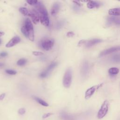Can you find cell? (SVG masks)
I'll list each match as a JSON object with an SVG mask.
<instances>
[{
	"label": "cell",
	"mask_w": 120,
	"mask_h": 120,
	"mask_svg": "<svg viewBox=\"0 0 120 120\" xmlns=\"http://www.w3.org/2000/svg\"><path fill=\"white\" fill-rule=\"evenodd\" d=\"M18 113L19 114L22 115V114L25 113V109L24 108H20L18 110Z\"/></svg>",
	"instance_id": "cell-28"
},
{
	"label": "cell",
	"mask_w": 120,
	"mask_h": 120,
	"mask_svg": "<svg viewBox=\"0 0 120 120\" xmlns=\"http://www.w3.org/2000/svg\"><path fill=\"white\" fill-rule=\"evenodd\" d=\"M27 62V60L25 59H19L17 62V65L19 66H22L24 65Z\"/></svg>",
	"instance_id": "cell-21"
},
{
	"label": "cell",
	"mask_w": 120,
	"mask_h": 120,
	"mask_svg": "<svg viewBox=\"0 0 120 120\" xmlns=\"http://www.w3.org/2000/svg\"><path fill=\"white\" fill-rule=\"evenodd\" d=\"M119 70L117 68H111L108 70L109 74L111 75H116L119 73Z\"/></svg>",
	"instance_id": "cell-18"
},
{
	"label": "cell",
	"mask_w": 120,
	"mask_h": 120,
	"mask_svg": "<svg viewBox=\"0 0 120 120\" xmlns=\"http://www.w3.org/2000/svg\"><path fill=\"white\" fill-rule=\"evenodd\" d=\"M54 43V40L52 38H45L40 41V45L43 49L45 51H49L52 48Z\"/></svg>",
	"instance_id": "cell-3"
},
{
	"label": "cell",
	"mask_w": 120,
	"mask_h": 120,
	"mask_svg": "<svg viewBox=\"0 0 120 120\" xmlns=\"http://www.w3.org/2000/svg\"><path fill=\"white\" fill-rule=\"evenodd\" d=\"M60 115L61 118L64 120H72V118L69 115L65 113H62Z\"/></svg>",
	"instance_id": "cell-22"
},
{
	"label": "cell",
	"mask_w": 120,
	"mask_h": 120,
	"mask_svg": "<svg viewBox=\"0 0 120 120\" xmlns=\"http://www.w3.org/2000/svg\"><path fill=\"white\" fill-rule=\"evenodd\" d=\"M6 72L7 74H9V75H15L17 73L16 71L13 70H11V69H7L6 70Z\"/></svg>",
	"instance_id": "cell-25"
},
{
	"label": "cell",
	"mask_w": 120,
	"mask_h": 120,
	"mask_svg": "<svg viewBox=\"0 0 120 120\" xmlns=\"http://www.w3.org/2000/svg\"><path fill=\"white\" fill-rule=\"evenodd\" d=\"M90 72V66L87 61H84L82 65L81 74L82 77L85 78L89 75Z\"/></svg>",
	"instance_id": "cell-6"
},
{
	"label": "cell",
	"mask_w": 120,
	"mask_h": 120,
	"mask_svg": "<svg viewBox=\"0 0 120 120\" xmlns=\"http://www.w3.org/2000/svg\"><path fill=\"white\" fill-rule=\"evenodd\" d=\"M29 16L31 18L32 22L35 24L38 23L40 21L39 15L35 9H32L30 11Z\"/></svg>",
	"instance_id": "cell-8"
},
{
	"label": "cell",
	"mask_w": 120,
	"mask_h": 120,
	"mask_svg": "<svg viewBox=\"0 0 120 120\" xmlns=\"http://www.w3.org/2000/svg\"><path fill=\"white\" fill-rule=\"evenodd\" d=\"M1 39H0V45L1 44Z\"/></svg>",
	"instance_id": "cell-36"
},
{
	"label": "cell",
	"mask_w": 120,
	"mask_h": 120,
	"mask_svg": "<svg viewBox=\"0 0 120 120\" xmlns=\"http://www.w3.org/2000/svg\"><path fill=\"white\" fill-rule=\"evenodd\" d=\"M34 98L39 104H40V105H41L43 106H48L49 105L48 103H47L44 100H42V99H41L40 98H38L37 97H34Z\"/></svg>",
	"instance_id": "cell-19"
},
{
	"label": "cell",
	"mask_w": 120,
	"mask_h": 120,
	"mask_svg": "<svg viewBox=\"0 0 120 120\" xmlns=\"http://www.w3.org/2000/svg\"><path fill=\"white\" fill-rule=\"evenodd\" d=\"M36 11L38 13L40 17V21L42 24L45 26H48L49 25V19L47 10L44 5L40 1L35 5Z\"/></svg>",
	"instance_id": "cell-1"
},
{
	"label": "cell",
	"mask_w": 120,
	"mask_h": 120,
	"mask_svg": "<svg viewBox=\"0 0 120 120\" xmlns=\"http://www.w3.org/2000/svg\"><path fill=\"white\" fill-rule=\"evenodd\" d=\"M26 2L30 5H36L38 1L37 0H27Z\"/></svg>",
	"instance_id": "cell-24"
},
{
	"label": "cell",
	"mask_w": 120,
	"mask_h": 120,
	"mask_svg": "<svg viewBox=\"0 0 120 120\" xmlns=\"http://www.w3.org/2000/svg\"><path fill=\"white\" fill-rule=\"evenodd\" d=\"M32 54L35 56H41L44 54L43 52L39 51H33Z\"/></svg>",
	"instance_id": "cell-27"
},
{
	"label": "cell",
	"mask_w": 120,
	"mask_h": 120,
	"mask_svg": "<svg viewBox=\"0 0 120 120\" xmlns=\"http://www.w3.org/2000/svg\"><path fill=\"white\" fill-rule=\"evenodd\" d=\"M4 35V32H2V31H0V37L3 36Z\"/></svg>",
	"instance_id": "cell-34"
},
{
	"label": "cell",
	"mask_w": 120,
	"mask_h": 120,
	"mask_svg": "<svg viewBox=\"0 0 120 120\" xmlns=\"http://www.w3.org/2000/svg\"><path fill=\"white\" fill-rule=\"evenodd\" d=\"M72 77V72L71 68H69L66 70L63 78V84L64 87L68 88L70 87Z\"/></svg>",
	"instance_id": "cell-2"
},
{
	"label": "cell",
	"mask_w": 120,
	"mask_h": 120,
	"mask_svg": "<svg viewBox=\"0 0 120 120\" xmlns=\"http://www.w3.org/2000/svg\"><path fill=\"white\" fill-rule=\"evenodd\" d=\"M21 31L25 37L28 38V31L24 25L21 28Z\"/></svg>",
	"instance_id": "cell-23"
},
{
	"label": "cell",
	"mask_w": 120,
	"mask_h": 120,
	"mask_svg": "<svg viewBox=\"0 0 120 120\" xmlns=\"http://www.w3.org/2000/svg\"><path fill=\"white\" fill-rule=\"evenodd\" d=\"M3 64L2 63H0V67L2 66H3Z\"/></svg>",
	"instance_id": "cell-35"
},
{
	"label": "cell",
	"mask_w": 120,
	"mask_h": 120,
	"mask_svg": "<svg viewBox=\"0 0 120 120\" xmlns=\"http://www.w3.org/2000/svg\"><path fill=\"white\" fill-rule=\"evenodd\" d=\"M108 102L107 100H105L101 106L100 109L99 110L97 117L99 119H101L104 117L108 112Z\"/></svg>",
	"instance_id": "cell-5"
},
{
	"label": "cell",
	"mask_w": 120,
	"mask_h": 120,
	"mask_svg": "<svg viewBox=\"0 0 120 120\" xmlns=\"http://www.w3.org/2000/svg\"><path fill=\"white\" fill-rule=\"evenodd\" d=\"M7 55H8V53L6 52H2L0 53V56L1 57H5Z\"/></svg>",
	"instance_id": "cell-31"
},
{
	"label": "cell",
	"mask_w": 120,
	"mask_h": 120,
	"mask_svg": "<svg viewBox=\"0 0 120 120\" xmlns=\"http://www.w3.org/2000/svg\"><path fill=\"white\" fill-rule=\"evenodd\" d=\"M5 97V93H2L0 95V100H2L4 99V98Z\"/></svg>",
	"instance_id": "cell-33"
},
{
	"label": "cell",
	"mask_w": 120,
	"mask_h": 120,
	"mask_svg": "<svg viewBox=\"0 0 120 120\" xmlns=\"http://www.w3.org/2000/svg\"><path fill=\"white\" fill-rule=\"evenodd\" d=\"M57 65V63L56 62H53L49 66V67L47 68L46 69V71L48 73V74L50 73V72Z\"/></svg>",
	"instance_id": "cell-20"
},
{
	"label": "cell",
	"mask_w": 120,
	"mask_h": 120,
	"mask_svg": "<svg viewBox=\"0 0 120 120\" xmlns=\"http://www.w3.org/2000/svg\"><path fill=\"white\" fill-rule=\"evenodd\" d=\"M102 84L93 86L87 89V90L86 91L85 93V98L86 99H88L90 98H91V97L93 95L96 90L98 89V88L100 87V86Z\"/></svg>",
	"instance_id": "cell-7"
},
{
	"label": "cell",
	"mask_w": 120,
	"mask_h": 120,
	"mask_svg": "<svg viewBox=\"0 0 120 120\" xmlns=\"http://www.w3.org/2000/svg\"><path fill=\"white\" fill-rule=\"evenodd\" d=\"M21 41L20 38L18 36H15L11 39L6 45V47L10 48L19 43Z\"/></svg>",
	"instance_id": "cell-11"
},
{
	"label": "cell",
	"mask_w": 120,
	"mask_h": 120,
	"mask_svg": "<svg viewBox=\"0 0 120 120\" xmlns=\"http://www.w3.org/2000/svg\"><path fill=\"white\" fill-rule=\"evenodd\" d=\"M53 113H50V112H48V113H45L44 114H43V115L42 116V118L43 119H45L46 118L49 117L50 116L52 115Z\"/></svg>",
	"instance_id": "cell-29"
},
{
	"label": "cell",
	"mask_w": 120,
	"mask_h": 120,
	"mask_svg": "<svg viewBox=\"0 0 120 120\" xmlns=\"http://www.w3.org/2000/svg\"><path fill=\"white\" fill-rule=\"evenodd\" d=\"M75 34L72 31H68L67 33V36L68 37H69V38H70V37H72L74 36Z\"/></svg>",
	"instance_id": "cell-30"
},
{
	"label": "cell",
	"mask_w": 120,
	"mask_h": 120,
	"mask_svg": "<svg viewBox=\"0 0 120 120\" xmlns=\"http://www.w3.org/2000/svg\"><path fill=\"white\" fill-rule=\"evenodd\" d=\"M60 9V4L58 2H55L53 4L51 9V14L52 15H56L59 11Z\"/></svg>",
	"instance_id": "cell-14"
},
{
	"label": "cell",
	"mask_w": 120,
	"mask_h": 120,
	"mask_svg": "<svg viewBox=\"0 0 120 120\" xmlns=\"http://www.w3.org/2000/svg\"><path fill=\"white\" fill-rule=\"evenodd\" d=\"M19 12L24 16H29L30 10L25 7H21L19 9Z\"/></svg>",
	"instance_id": "cell-16"
},
{
	"label": "cell",
	"mask_w": 120,
	"mask_h": 120,
	"mask_svg": "<svg viewBox=\"0 0 120 120\" xmlns=\"http://www.w3.org/2000/svg\"></svg>",
	"instance_id": "cell-37"
},
{
	"label": "cell",
	"mask_w": 120,
	"mask_h": 120,
	"mask_svg": "<svg viewBox=\"0 0 120 120\" xmlns=\"http://www.w3.org/2000/svg\"><path fill=\"white\" fill-rule=\"evenodd\" d=\"M24 26L26 28L28 31V38L33 42L34 40V33L33 25L31 20L29 18H26L25 20Z\"/></svg>",
	"instance_id": "cell-4"
},
{
	"label": "cell",
	"mask_w": 120,
	"mask_h": 120,
	"mask_svg": "<svg viewBox=\"0 0 120 120\" xmlns=\"http://www.w3.org/2000/svg\"><path fill=\"white\" fill-rule=\"evenodd\" d=\"M119 51H120V46H117L115 47H111L110 48L105 49L103 51H102V52H101L99 54V56L100 57H102V56L107 55L108 54L111 53L112 52H116Z\"/></svg>",
	"instance_id": "cell-9"
},
{
	"label": "cell",
	"mask_w": 120,
	"mask_h": 120,
	"mask_svg": "<svg viewBox=\"0 0 120 120\" xmlns=\"http://www.w3.org/2000/svg\"><path fill=\"white\" fill-rule=\"evenodd\" d=\"M101 5V3L99 1L90 0L88 2L87 4V7L89 9H93L99 8Z\"/></svg>",
	"instance_id": "cell-13"
},
{
	"label": "cell",
	"mask_w": 120,
	"mask_h": 120,
	"mask_svg": "<svg viewBox=\"0 0 120 120\" xmlns=\"http://www.w3.org/2000/svg\"><path fill=\"white\" fill-rule=\"evenodd\" d=\"M107 23L108 24H115L116 25L120 26V17L111 16H109L107 19Z\"/></svg>",
	"instance_id": "cell-10"
},
{
	"label": "cell",
	"mask_w": 120,
	"mask_h": 120,
	"mask_svg": "<svg viewBox=\"0 0 120 120\" xmlns=\"http://www.w3.org/2000/svg\"><path fill=\"white\" fill-rule=\"evenodd\" d=\"M111 60L112 62L116 63H120V55L116 54L112 56L111 58Z\"/></svg>",
	"instance_id": "cell-17"
},
{
	"label": "cell",
	"mask_w": 120,
	"mask_h": 120,
	"mask_svg": "<svg viewBox=\"0 0 120 120\" xmlns=\"http://www.w3.org/2000/svg\"><path fill=\"white\" fill-rule=\"evenodd\" d=\"M73 2L75 3V4H76L78 6L80 7L81 6V3H80V2L79 1H77V0H75V1H73Z\"/></svg>",
	"instance_id": "cell-32"
},
{
	"label": "cell",
	"mask_w": 120,
	"mask_h": 120,
	"mask_svg": "<svg viewBox=\"0 0 120 120\" xmlns=\"http://www.w3.org/2000/svg\"><path fill=\"white\" fill-rule=\"evenodd\" d=\"M108 13L109 15L112 16H119L120 15V8H111L109 10Z\"/></svg>",
	"instance_id": "cell-15"
},
{
	"label": "cell",
	"mask_w": 120,
	"mask_h": 120,
	"mask_svg": "<svg viewBox=\"0 0 120 120\" xmlns=\"http://www.w3.org/2000/svg\"><path fill=\"white\" fill-rule=\"evenodd\" d=\"M101 42H102L101 39H98V38L92 39L90 40H85V42L84 45H85L87 48H89Z\"/></svg>",
	"instance_id": "cell-12"
},
{
	"label": "cell",
	"mask_w": 120,
	"mask_h": 120,
	"mask_svg": "<svg viewBox=\"0 0 120 120\" xmlns=\"http://www.w3.org/2000/svg\"><path fill=\"white\" fill-rule=\"evenodd\" d=\"M48 74H49L48 73L46 70H45V71L42 72L40 74V77L41 78H45V77H46Z\"/></svg>",
	"instance_id": "cell-26"
}]
</instances>
